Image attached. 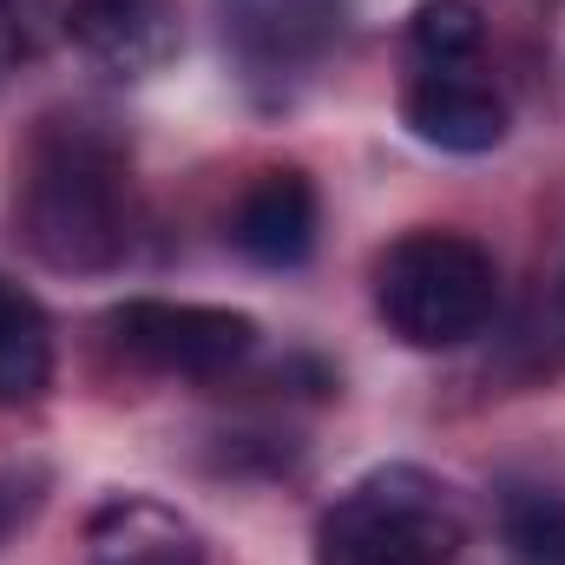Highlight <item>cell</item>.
Instances as JSON below:
<instances>
[{
  "instance_id": "obj_1",
  "label": "cell",
  "mask_w": 565,
  "mask_h": 565,
  "mask_svg": "<svg viewBox=\"0 0 565 565\" xmlns=\"http://www.w3.org/2000/svg\"><path fill=\"white\" fill-rule=\"evenodd\" d=\"M20 244L60 277H113L139 244L132 145L113 119L53 113L20 151Z\"/></svg>"
},
{
  "instance_id": "obj_2",
  "label": "cell",
  "mask_w": 565,
  "mask_h": 565,
  "mask_svg": "<svg viewBox=\"0 0 565 565\" xmlns=\"http://www.w3.org/2000/svg\"><path fill=\"white\" fill-rule=\"evenodd\" d=\"M473 540L460 493L408 460L369 467L316 520V565H460Z\"/></svg>"
},
{
  "instance_id": "obj_3",
  "label": "cell",
  "mask_w": 565,
  "mask_h": 565,
  "mask_svg": "<svg viewBox=\"0 0 565 565\" xmlns=\"http://www.w3.org/2000/svg\"><path fill=\"white\" fill-rule=\"evenodd\" d=\"M500 309V264L467 231H408L375 257V316L395 342L440 355L487 335Z\"/></svg>"
},
{
  "instance_id": "obj_4",
  "label": "cell",
  "mask_w": 565,
  "mask_h": 565,
  "mask_svg": "<svg viewBox=\"0 0 565 565\" xmlns=\"http://www.w3.org/2000/svg\"><path fill=\"white\" fill-rule=\"evenodd\" d=\"M355 0H217L224 53L257 106H289L349 40Z\"/></svg>"
},
{
  "instance_id": "obj_5",
  "label": "cell",
  "mask_w": 565,
  "mask_h": 565,
  "mask_svg": "<svg viewBox=\"0 0 565 565\" xmlns=\"http://www.w3.org/2000/svg\"><path fill=\"white\" fill-rule=\"evenodd\" d=\"M119 355L171 382H224L257 355V322L217 302H171V296H126L106 316Z\"/></svg>"
},
{
  "instance_id": "obj_6",
  "label": "cell",
  "mask_w": 565,
  "mask_h": 565,
  "mask_svg": "<svg viewBox=\"0 0 565 565\" xmlns=\"http://www.w3.org/2000/svg\"><path fill=\"white\" fill-rule=\"evenodd\" d=\"M402 126L447 158H480L507 139L513 113H507L500 79L487 73V53L480 60H408Z\"/></svg>"
},
{
  "instance_id": "obj_7",
  "label": "cell",
  "mask_w": 565,
  "mask_h": 565,
  "mask_svg": "<svg viewBox=\"0 0 565 565\" xmlns=\"http://www.w3.org/2000/svg\"><path fill=\"white\" fill-rule=\"evenodd\" d=\"M316 231H322V204H316V184H309L296 164L257 171V178L237 191L231 217H224L231 250H237L244 264H257V270H296V264H309Z\"/></svg>"
},
{
  "instance_id": "obj_8",
  "label": "cell",
  "mask_w": 565,
  "mask_h": 565,
  "mask_svg": "<svg viewBox=\"0 0 565 565\" xmlns=\"http://www.w3.org/2000/svg\"><path fill=\"white\" fill-rule=\"evenodd\" d=\"M60 26L113 79H151L178 60V0H66Z\"/></svg>"
},
{
  "instance_id": "obj_9",
  "label": "cell",
  "mask_w": 565,
  "mask_h": 565,
  "mask_svg": "<svg viewBox=\"0 0 565 565\" xmlns=\"http://www.w3.org/2000/svg\"><path fill=\"white\" fill-rule=\"evenodd\" d=\"M86 565H204V533L151 493H113L86 520Z\"/></svg>"
},
{
  "instance_id": "obj_10",
  "label": "cell",
  "mask_w": 565,
  "mask_h": 565,
  "mask_svg": "<svg viewBox=\"0 0 565 565\" xmlns=\"http://www.w3.org/2000/svg\"><path fill=\"white\" fill-rule=\"evenodd\" d=\"M46 382H53V322L20 282L0 277V408L40 402Z\"/></svg>"
},
{
  "instance_id": "obj_11",
  "label": "cell",
  "mask_w": 565,
  "mask_h": 565,
  "mask_svg": "<svg viewBox=\"0 0 565 565\" xmlns=\"http://www.w3.org/2000/svg\"><path fill=\"white\" fill-rule=\"evenodd\" d=\"M500 533L513 565H565V493L553 487H507Z\"/></svg>"
},
{
  "instance_id": "obj_12",
  "label": "cell",
  "mask_w": 565,
  "mask_h": 565,
  "mask_svg": "<svg viewBox=\"0 0 565 565\" xmlns=\"http://www.w3.org/2000/svg\"><path fill=\"white\" fill-rule=\"evenodd\" d=\"M487 20L473 0H422L408 13V60H480Z\"/></svg>"
},
{
  "instance_id": "obj_13",
  "label": "cell",
  "mask_w": 565,
  "mask_h": 565,
  "mask_svg": "<svg viewBox=\"0 0 565 565\" xmlns=\"http://www.w3.org/2000/svg\"><path fill=\"white\" fill-rule=\"evenodd\" d=\"M40 507V473H0V546L33 520Z\"/></svg>"
}]
</instances>
